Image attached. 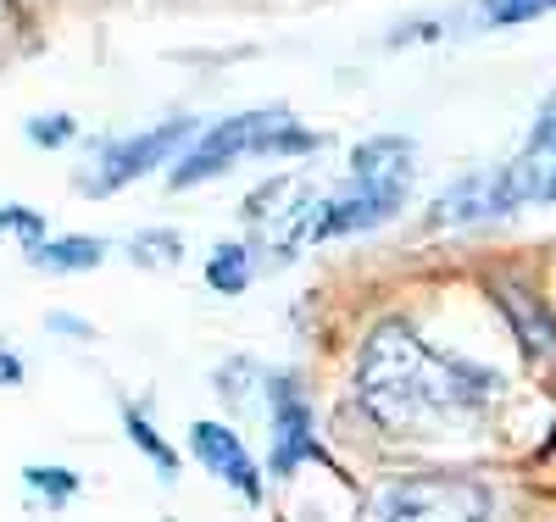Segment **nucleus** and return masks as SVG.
I'll return each mask as SVG.
<instances>
[{
	"mask_svg": "<svg viewBox=\"0 0 556 522\" xmlns=\"http://www.w3.org/2000/svg\"><path fill=\"white\" fill-rule=\"evenodd\" d=\"M290 112L285 106H267V112H240V117H223V123H212L206 133L195 128V145L184 151V156H173V167H167V183L173 189H195V183H206V178H223L235 162H245V156H262V145H267V133L285 123Z\"/></svg>",
	"mask_w": 556,
	"mask_h": 522,
	"instance_id": "obj_3",
	"label": "nucleus"
},
{
	"mask_svg": "<svg viewBox=\"0 0 556 522\" xmlns=\"http://www.w3.org/2000/svg\"><path fill=\"white\" fill-rule=\"evenodd\" d=\"M479 12L490 28H518V23H534L545 12H556V0H479Z\"/></svg>",
	"mask_w": 556,
	"mask_h": 522,
	"instance_id": "obj_15",
	"label": "nucleus"
},
{
	"mask_svg": "<svg viewBox=\"0 0 556 522\" xmlns=\"http://www.w3.org/2000/svg\"><path fill=\"white\" fill-rule=\"evenodd\" d=\"M23 133H28V145L62 151V145H73L78 123H73V117H62V112H51V117H28V123H23Z\"/></svg>",
	"mask_w": 556,
	"mask_h": 522,
	"instance_id": "obj_16",
	"label": "nucleus"
},
{
	"mask_svg": "<svg viewBox=\"0 0 556 522\" xmlns=\"http://www.w3.org/2000/svg\"><path fill=\"white\" fill-rule=\"evenodd\" d=\"M101 262H106V240H89V233H62V240L28 245V267L45 272H96Z\"/></svg>",
	"mask_w": 556,
	"mask_h": 522,
	"instance_id": "obj_10",
	"label": "nucleus"
},
{
	"mask_svg": "<svg viewBox=\"0 0 556 522\" xmlns=\"http://www.w3.org/2000/svg\"><path fill=\"white\" fill-rule=\"evenodd\" d=\"M484 217H495L490 167H484V173H468V178H456L445 195L429 206V222H434V228H468V222H484Z\"/></svg>",
	"mask_w": 556,
	"mask_h": 522,
	"instance_id": "obj_9",
	"label": "nucleus"
},
{
	"mask_svg": "<svg viewBox=\"0 0 556 522\" xmlns=\"http://www.w3.org/2000/svg\"><path fill=\"white\" fill-rule=\"evenodd\" d=\"M195 128H201L195 117H167L156 128H139L128 139H112V145L101 151V162L78 178V189H84V195H117V189H128L134 178L167 167L195 139Z\"/></svg>",
	"mask_w": 556,
	"mask_h": 522,
	"instance_id": "obj_4",
	"label": "nucleus"
},
{
	"mask_svg": "<svg viewBox=\"0 0 556 522\" xmlns=\"http://www.w3.org/2000/svg\"><path fill=\"white\" fill-rule=\"evenodd\" d=\"M501 500L479 479H445V472H424V479H401L379 495V517H490Z\"/></svg>",
	"mask_w": 556,
	"mask_h": 522,
	"instance_id": "obj_6",
	"label": "nucleus"
},
{
	"mask_svg": "<svg viewBox=\"0 0 556 522\" xmlns=\"http://www.w3.org/2000/svg\"><path fill=\"white\" fill-rule=\"evenodd\" d=\"M128 256L139 267H178L184 262V240L173 228H146V233H134V240H128Z\"/></svg>",
	"mask_w": 556,
	"mask_h": 522,
	"instance_id": "obj_13",
	"label": "nucleus"
},
{
	"mask_svg": "<svg viewBox=\"0 0 556 522\" xmlns=\"http://www.w3.org/2000/svg\"><path fill=\"white\" fill-rule=\"evenodd\" d=\"M412 139L401 133H374L351 151V173L340 189L317 195V212H312V228L306 240H345V233H367V228H384L406 195H412V178H417V162H412Z\"/></svg>",
	"mask_w": 556,
	"mask_h": 522,
	"instance_id": "obj_2",
	"label": "nucleus"
},
{
	"mask_svg": "<svg viewBox=\"0 0 556 522\" xmlns=\"http://www.w3.org/2000/svg\"><path fill=\"white\" fill-rule=\"evenodd\" d=\"M23 484L45 500V506H67L78 495V472L67 467H23Z\"/></svg>",
	"mask_w": 556,
	"mask_h": 522,
	"instance_id": "obj_14",
	"label": "nucleus"
},
{
	"mask_svg": "<svg viewBox=\"0 0 556 522\" xmlns=\"http://www.w3.org/2000/svg\"><path fill=\"white\" fill-rule=\"evenodd\" d=\"M262 395H267V422H273V461H267V467H273V479H295V472H301L306 461L340 472V467H334V456L317 445L312 400L295 390V378H285V372L262 378Z\"/></svg>",
	"mask_w": 556,
	"mask_h": 522,
	"instance_id": "obj_5",
	"label": "nucleus"
},
{
	"mask_svg": "<svg viewBox=\"0 0 556 522\" xmlns=\"http://www.w3.org/2000/svg\"><path fill=\"white\" fill-rule=\"evenodd\" d=\"M17 384H23V356L0 351V390H17Z\"/></svg>",
	"mask_w": 556,
	"mask_h": 522,
	"instance_id": "obj_19",
	"label": "nucleus"
},
{
	"mask_svg": "<svg viewBox=\"0 0 556 522\" xmlns=\"http://www.w3.org/2000/svg\"><path fill=\"white\" fill-rule=\"evenodd\" d=\"M190 450H195V461L212 472V479H223L245 506H262V500H267L262 467L251 461L245 440L228 429V422H195V429H190Z\"/></svg>",
	"mask_w": 556,
	"mask_h": 522,
	"instance_id": "obj_7",
	"label": "nucleus"
},
{
	"mask_svg": "<svg viewBox=\"0 0 556 522\" xmlns=\"http://www.w3.org/2000/svg\"><path fill=\"white\" fill-rule=\"evenodd\" d=\"M51 328H62V334H84V340H89V328H84L78 317H51Z\"/></svg>",
	"mask_w": 556,
	"mask_h": 522,
	"instance_id": "obj_20",
	"label": "nucleus"
},
{
	"mask_svg": "<svg viewBox=\"0 0 556 522\" xmlns=\"http://www.w3.org/2000/svg\"><path fill=\"white\" fill-rule=\"evenodd\" d=\"M506 395V378L468 356L434 351L412 322L384 317L362 340L351 367V400L384 434H440L445 422H468Z\"/></svg>",
	"mask_w": 556,
	"mask_h": 522,
	"instance_id": "obj_1",
	"label": "nucleus"
},
{
	"mask_svg": "<svg viewBox=\"0 0 556 522\" xmlns=\"http://www.w3.org/2000/svg\"><path fill=\"white\" fill-rule=\"evenodd\" d=\"M0 228L17 233V245H23V251L45 240V217H39V212H28V206H0Z\"/></svg>",
	"mask_w": 556,
	"mask_h": 522,
	"instance_id": "obj_17",
	"label": "nucleus"
},
{
	"mask_svg": "<svg viewBox=\"0 0 556 522\" xmlns=\"http://www.w3.org/2000/svg\"><path fill=\"white\" fill-rule=\"evenodd\" d=\"M495 306H501L506 322H513L523 361H529L534 372H551V367H556V317H551V306H545L540 295H529L523 283H506V278L495 283Z\"/></svg>",
	"mask_w": 556,
	"mask_h": 522,
	"instance_id": "obj_8",
	"label": "nucleus"
},
{
	"mask_svg": "<svg viewBox=\"0 0 556 522\" xmlns=\"http://www.w3.org/2000/svg\"><path fill=\"white\" fill-rule=\"evenodd\" d=\"M123 429H128V440L139 445V450H146L151 461H156V472H162V479H173V472H178V456H173V445L151 429V417L146 411H139V406H123Z\"/></svg>",
	"mask_w": 556,
	"mask_h": 522,
	"instance_id": "obj_12",
	"label": "nucleus"
},
{
	"mask_svg": "<svg viewBox=\"0 0 556 522\" xmlns=\"http://www.w3.org/2000/svg\"><path fill=\"white\" fill-rule=\"evenodd\" d=\"M206 283L217 295H245L251 290V251L245 245H217L206 262Z\"/></svg>",
	"mask_w": 556,
	"mask_h": 522,
	"instance_id": "obj_11",
	"label": "nucleus"
},
{
	"mask_svg": "<svg viewBox=\"0 0 556 522\" xmlns=\"http://www.w3.org/2000/svg\"><path fill=\"white\" fill-rule=\"evenodd\" d=\"M529 156H551L556 151V94L540 106V117H534V128H529V145H523Z\"/></svg>",
	"mask_w": 556,
	"mask_h": 522,
	"instance_id": "obj_18",
	"label": "nucleus"
}]
</instances>
